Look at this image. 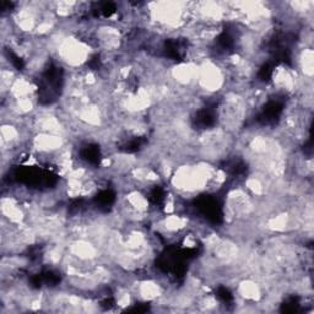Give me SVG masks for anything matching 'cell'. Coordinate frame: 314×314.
<instances>
[{"label": "cell", "mask_w": 314, "mask_h": 314, "mask_svg": "<svg viewBox=\"0 0 314 314\" xmlns=\"http://www.w3.org/2000/svg\"><path fill=\"white\" fill-rule=\"evenodd\" d=\"M93 201H95L96 206L98 209L107 211L114 204V201H116V194L111 189L102 190L101 193L97 194L95 196Z\"/></svg>", "instance_id": "2"}, {"label": "cell", "mask_w": 314, "mask_h": 314, "mask_svg": "<svg viewBox=\"0 0 314 314\" xmlns=\"http://www.w3.org/2000/svg\"><path fill=\"white\" fill-rule=\"evenodd\" d=\"M282 110H284L282 102L278 101V99L276 101H269L261 110V112L258 117V121L261 124H275L280 119Z\"/></svg>", "instance_id": "1"}, {"label": "cell", "mask_w": 314, "mask_h": 314, "mask_svg": "<svg viewBox=\"0 0 314 314\" xmlns=\"http://www.w3.org/2000/svg\"><path fill=\"white\" fill-rule=\"evenodd\" d=\"M216 296L220 301H222L224 303H230V302L233 301V295L227 287L225 286H220L216 291Z\"/></svg>", "instance_id": "5"}, {"label": "cell", "mask_w": 314, "mask_h": 314, "mask_svg": "<svg viewBox=\"0 0 314 314\" xmlns=\"http://www.w3.org/2000/svg\"><path fill=\"white\" fill-rule=\"evenodd\" d=\"M81 157L85 161H87L88 164L99 165V162H101V150H99V146L92 144L87 145V146L82 148Z\"/></svg>", "instance_id": "3"}, {"label": "cell", "mask_w": 314, "mask_h": 314, "mask_svg": "<svg viewBox=\"0 0 314 314\" xmlns=\"http://www.w3.org/2000/svg\"><path fill=\"white\" fill-rule=\"evenodd\" d=\"M150 201L155 205H161L165 200V192L161 187H155L150 193Z\"/></svg>", "instance_id": "4"}]
</instances>
